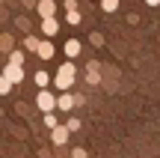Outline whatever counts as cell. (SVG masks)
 I'll list each match as a JSON object with an SVG mask.
<instances>
[{
	"label": "cell",
	"mask_w": 160,
	"mask_h": 158,
	"mask_svg": "<svg viewBox=\"0 0 160 158\" xmlns=\"http://www.w3.org/2000/svg\"><path fill=\"white\" fill-rule=\"evenodd\" d=\"M65 128H68V134H71V131H77V128H80V119H74V117H71L68 123H65Z\"/></svg>",
	"instance_id": "18"
},
{
	"label": "cell",
	"mask_w": 160,
	"mask_h": 158,
	"mask_svg": "<svg viewBox=\"0 0 160 158\" xmlns=\"http://www.w3.org/2000/svg\"><path fill=\"white\" fill-rule=\"evenodd\" d=\"M145 6H160V0H145Z\"/></svg>",
	"instance_id": "22"
},
{
	"label": "cell",
	"mask_w": 160,
	"mask_h": 158,
	"mask_svg": "<svg viewBox=\"0 0 160 158\" xmlns=\"http://www.w3.org/2000/svg\"><path fill=\"white\" fill-rule=\"evenodd\" d=\"M71 158H86V149H71Z\"/></svg>",
	"instance_id": "21"
},
{
	"label": "cell",
	"mask_w": 160,
	"mask_h": 158,
	"mask_svg": "<svg viewBox=\"0 0 160 158\" xmlns=\"http://www.w3.org/2000/svg\"><path fill=\"white\" fill-rule=\"evenodd\" d=\"M51 143L53 146H65L68 143V128L65 125H53L51 128Z\"/></svg>",
	"instance_id": "7"
},
{
	"label": "cell",
	"mask_w": 160,
	"mask_h": 158,
	"mask_svg": "<svg viewBox=\"0 0 160 158\" xmlns=\"http://www.w3.org/2000/svg\"><path fill=\"white\" fill-rule=\"evenodd\" d=\"M53 54H57L53 42H48V39H39V48H36V57H39V60H53Z\"/></svg>",
	"instance_id": "8"
},
{
	"label": "cell",
	"mask_w": 160,
	"mask_h": 158,
	"mask_svg": "<svg viewBox=\"0 0 160 158\" xmlns=\"http://www.w3.org/2000/svg\"><path fill=\"white\" fill-rule=\"evenodd\" d=\"M33 9H36V15H39V18H57V0H36V6H33Z\"/></svg>",
	"instance_id": "3"
},
{
	"label": "cell",
	"mask_w": 160,
	"mask_h": 158,
	"mask_svg": "<svg viewBox=\"0 0 160 158\" xmlns=\"http://www.w3.org/2000/svg\"><path fill=\"white\" fill-rule=\"evenodd\" d=\"M6 63H12V66H24V51L12 48V51H9V60H6Z\"/></svg>",
	"instance_id": "12"
},
{
	"label": "cell",
	"mask_w": 160,
	"mask_h": 158,
	"mask_svg": "<svg viewBox=\"0 0 160 158\" xmlns=\"http://www.w3.org/2000/svg\"><path fill=\"white\" fill-rule=\"evenodd\" d=\"M65 21H68V24H74V27H77V24L83 21V15H80V9H77V12H65Z\"/></svg>",
	"instance_id": "15"
},
{
	"label": "cell",
	"mask_w": 160,
	"mask_h": 158,
	"mask_svg": "<svg viewBox=\"0 0 160 158\" xmlns=\"http://www.w3.org/2000/svg\"><path fill=\"white\" fill-rule=\"evenodd\" d=\"M9 93H12V84L6 81L3 75H0V95H9Z\"/></svg>",
	"instance_id": "17"
},
{
	"label": "cell",
	"mask_w": 160,
	"mask_h": 158,
	"mask_svg": "<svg viewBox=\"0 0 160 158\" xmlns=\"http://www.w3.org/2000/svg\"><path fill=\"white\" fill-rule=\"evenodd\" d=\"M0 75H3L6 81L12 84V87H15V84H24V66H12V63H6Z\"/></svg>",
	"instance_id": "4"
},
{
	"label": "cell",
	"mask_w": 160,
	"mask_h": 158,
	"mask_svg": "<svg viewBox=\"0 0 160 158\" xmlns=\"http://www.w3.org/2000/svg\"><path fill=\"white\" fill-rule=\"evenodd\" d=\"M101 63L98 60H89V66H86V84H101Z\"/></svg>",
	"instance_id": "9"
},
{
	"label": "cell",
	"mask_w": 160,
	"mask_h": 158,
	"mask_svg": "<svg viewBox=\"0 0 160 158\" xmlns=\"http://www.w3.org/2000/svg\"><path fill=\"white\" fill-rule=\"evenodd\" d=\"M74 81H77V66H74V60H65V63H59L57 75H53L57 90H59V93H68V90L74 87Z\"/></svg>",
	"instance_id": "1"
},
{
	"label": "cell",
	"mask_w": 160,
	"mask_h": 158,
	"mask_svg": "<svg viewBox=\"0 0 160 158\" xmlns=\"http://www.w3.org/2000/svg\"><path fill=\"white\" fill-rule=\"evenodd\" d=\"M122 0H101V12H116Z\"/></svg>",
	"instance_id": "14"
},
{
	"label": "cell",
	"mask_w": 160,
	"mask_h": 158,
	"mask_svg": "<svg viewBox=\"0 0 160 158\" xmlns=\"http://www.w3.org/2000/svg\"><path fill=\"white\" fill-rule=\"evenodd\" d=\"M89 42L95 48H104V33H89Z\"/></svg>",
	"instance_id": "16"
},
{
	"label": "cell",
	"mask_w": 160,
	"mask_h": 158,
	"mask_svg": "<svg viewBox=\"0 0 160 158\" xmlns=\"http://www.w3.org/2000/svg\"><path fill=\"white\" fill-rule=\"evenodd\" d=\"M45 125H48V128H53V125H59V123H57L53 113H45Z\"/></svg>",
	"instance_id": "19"
},
{
	"label": "cell",
	"mask_w": 160,
	"mask_h": 158,
	"mask_svg": "<svg viewBox=\"0 0 160 158\" xmlns=\"http://www.w3.org/2000/svg\"><path fill=\"white\" fill-rule=\"evenodd\" d=\"M24 48L36 54V48H39V36H36V33H27V36H24Z\"/></svg>",
	"instance_id": "11"
},
{
	"label": "cell",
	"mask_w": 160,
	"mask_h": 158,
	"mask_svg": "<svg viewBox=\"0 0 160 158\" xmlns=\"http://www.w3.org/2000/svg\"><path fill=\"white\" fill-rule=\"evenodd\" d=\"M53 111H62V113L74 111V93H59V95H57V107H53Z\"/></svg>",
	"instance_id": "6"
},
{
	"label": "cell",
	"mask_w": 160,
	"mask_h": 158,
	"mask_svg": "<svg viewBox=\"0 0 160 158\" xmlns=\"http://www.w3.org/2000/svg\"><path fill=\"white\" fill-rule=\"evenodd\" d=\"M48 84H51V75H48V72H36V87L48 90Z\"/></svg>",
	"instance_id": "13"
},
{
	"label": "cell",
	"mask_w": 160,
	"mask_h": 158,
	"mask_svg": "<svg viewBox=\"0 0 160 158\" xmlns=\"http://www.w3.org/2000/svg\"><path fill=\"white\" fill-rule=\"evenodd\" d=\"M57 33H59L57 18H42V36H57Z\"/></svg>",
	"instance_id": "10"
},
{
	"label": "cell",
	"mask_w": 160,
	"mask_h": 158,
	"mask_svg": "<svg viewBox=\"0 0 160 158\" xmlns=\"http://www.w3.org/2000/svg\"><path fill=\"white\" fill-rule=\"evenodd\" d=\"M62 54H65L68 60H77L80 54H83V42H80V39H68V42L62 45Z\"/></svg>",
	"instance_id": "5"
},
{
	"label": "cell",
	"mask_w": 160,
	"mask_h": 158,
	"mask_svg": "<svg viewBox=\"0 0 160 158\" xmlns=\"http://www.w3.org/2000/svg\"><path fill=\"white\" fill-rule=\"evenodd\" d=\"M36 107H39L42 113H53V107H57V95H53L51 90H39V95H36Z\"/></svg>",
	"instance_id": "2"
},
{
	"label": "cell",
	"mask_w": 160,
	"mask_h": 158,
	"mask_svg": "<svg viewBox=\"0 0 160 158\" xmlns=\"http://www.w3.org/2000/svg\"><path fill=\"white\" fill-rule=\"evenodd\" d=\"M65 12H77V0H65Z\"/></svg>",
	"instance_id": "20"
}]
</instances>
